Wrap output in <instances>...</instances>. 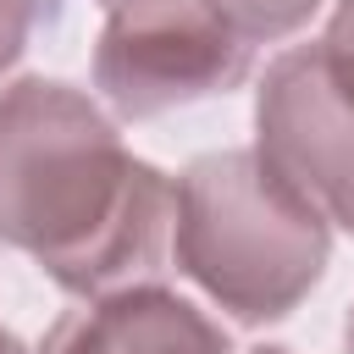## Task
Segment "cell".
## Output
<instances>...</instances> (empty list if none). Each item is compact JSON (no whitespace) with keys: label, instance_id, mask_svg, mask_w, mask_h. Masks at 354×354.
Listing matches in <instances>:
<instances>
[{"label":"cell","instance_id":"cell-1","mask_svg":"<svg viewBox=\"0 0 354 354\" xmlns=\"http://www.w3.org/2000/svg\"><path fill=\"white\" fill-rule=\"evenodd\" d=\"M177 183L127 155L105 111L55 77L0 88V238L77 299L155 282Z\"/></svg>","mask_w":354,"mask_h":354},{"label":"cell","instance_id":"cell-2","mask_svg":"<svg viewBox=\"0 0 354 354\" xmlns=\"http://www.w3.org/2000/svg\"><path fill=\"white\" fill-rule=\"evenodd\" d=\"M326 216L254 149L199 155L177 177L171 254L238 321L288 315L326 266Z\"/></svg>","mask_w":354,"mask_h":354},{"label":"cell","instance_id":"cell-3","mask_svg":"<svg viewBox=\"0 0 354 354\" xmlns=\"http://www.w3.org/2000/svg\"><path fill=\"white\" fill-rule=\"evenodd\" d=\"M249 72V44L205 0H111L94 50L100 94L144 122L205 94H227Z\"/></svg>","mask_w":354,"mask_h":354},{"label":"cell","instance_id":"cell-4","mask_svg":"<svg viewBox=\"0 0 354 354\" xmlns=\"http://www.w3.org/2000/svg\"><path fill=\"white\" fill-rule=\"evenodd\" d=\"M260 160L304 194L326 221H354V100L326 72L321 50H288L260 88Z\"/></svg>","mask_w":354,"mask_h":354},{"label":"cell","instance_id":"cell-5","mask_svg":"<svg viewBox=\"0 0 354 354\" xmlns=\"http://www.w3.org/2000/svg\"><path fill=\"white\" fill-rule=\"evenodd\" d=\"M39 354H232V343L199 304L138 282L61 315Z\"/></svg>","mask_w":354,"mask_h":354},{"label":"cell","instance_id":"cell-6","mask_svg":"<svg viewBox=\"0 0 354 354\" xmlns=\"http://www.w3.org/2000/svg\"><path fill=\"white\" fill-rule=\"evenodd\" d=\"M243 44H260V39H282L293 33L299 22H310V11L321 0H205Z\"/></svg>","mask_w":354,"mask_h":354},{"label":"cell","instance_id":"cell-7","mask_svg":"<svg viewBox=\"0 0 354 354\" xmlns=\"http://www.w3.org/2000/svg\"><path fill=\"white\" fill-rule=\"evenodd\" d=\"M61 11V0H0V72L28 50V39L39 28H50Z\"/></svg>","mask_w":354,"mask_h":354},{"label":"cell","instance_id":"cell-8","mask_svg":"<svg viewBox=\"0 0 354 354\" xmlns=\"http://www.w3.org/2000/svg\"><path fill=\"white\" fill-rule=\"evenodd\" d=\"M315 50H321L326 72L343 83V94L354 100V0H337V11H332V28H326V39H321Z\"/></svg>","mask_w":354,"mask_h":354},{"label":"cell","instance_id":"cell-9","mask_svg":"<svg viewBox=\"0 0 354 354\" xmlns=\"http://www.w3.org/2000/svg\"><path fill=\"white\" fill-rule=\"evenodd\" d=\"M0 354H22V343H17V337H11L6 326H0Z\"/></svg>","mask_w":354,"mask_h":354},{"label":"cell","instance_id":"cell-10","mask_svg":"<svg viewBox=\"0 0 354 354\" xmlns=\"http://www.w3.org/2000/svg\"><path fill=\"white\" fill-rule=\"evenodd\" d=\"M343 354H354V310H348V332H343Z\"/></svg>","mask_w":354,"mask_h":354},{"label":"cell","instance_id":"cell-11","mask_svg":"<svg viewBox=\"0 0 354 354\" xmlns=\"http://www.w3.org/2000/svg\"><path fill=\"white\" fill-rule=\"evenodd\" d=\"M260 354H293V348H260Z\"/></svg>","mask_w":354,"mask_h":354},{"label":"cell","instance_id":"cell-12","mask_svg":"<svg viewBox=\"0 0 354 354\" xmlns=\"http://www.w3.org/2000/svg\"><path fill=\"white\" fill-rule=\"evenodd\" d=\"M348 232H354V221H348Z\"/></svg>","mask_w":354,"mask_h":354}]
</instances>
